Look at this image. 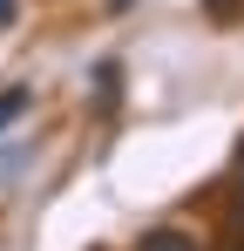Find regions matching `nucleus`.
<instances>
[{"label":"nucleus","mask_w":244,"mask_h":251,"mask_svg":"<svg viewBox=\"0 0 244 251\" xmlns=\"http://www.w3.org/2000/svg\"><path fill=\"white\" fill-rule=\"evenodd\" d=\"M136 251H203L190 231H176V224H156V231H143V245Z\"/></svg>","instance_id":"1"},{"label":"nucleus","mask_w":244,"mask_h":251,"mask_svg":"<svg viewBox=\"0 0 244 251\" xmlns=\"http://www.w3.org/2000/svg\"><path fill=\"white\" fill-rule=\"evenodd\" d=\"M27 109H34V95H27V88H0V136H7L14 123H21Z\"/></svg>","instance_id":"2"},{"label":"nucleus","mask_w":244,"mask_h":251,"mask_svg":"<svg viewBox=\"0 0 244 251\" xmlns=\"http://www.w3.org/2000/svg\"><path fill=\"white\" fill-rule=\"evenodd\" d=\"M116 95H122V61H102V68H95V102L116 109Z\"/></svg>","instance_id":"3"},{"label":"nucleus","mask_w":244,"mask_h":251,"mask_svg":"<svg viewBox=\"0 0 244 251\" xmlns=\"http://www.w3.org/2000/svg\"><path fill=\"white\" fill-rule=\"evenodd\" d=\"M203 7H210V21H238L244 14V0H203Z\"/></svg>","instance_id":"4"},{"label":"nucleus","mask_w":244,"mask_h":251,"mask_svg":"<svg viewBox=\"0 0 244 251\" xmlns=\"http://www.w3.org/2000/svg\"><path fill=\"white\" fill-rule=\"evenodd\" d=\"M0 27H14V0H0Z\"/></svg>","instance_id":"5"},{"label":"nucleus","mask_w":244,"mask_h":251,"mask_svg":"<svg viewBox=\"0 0 244 251\" xmlns=\"http://www.w3.org/2000/svg\"><path fill=\"white\" fill-rule=\"evenodd\" d=\"M238 210H244V190H238Z\"/></svg>","instance_id":"6"}]
</instances>
